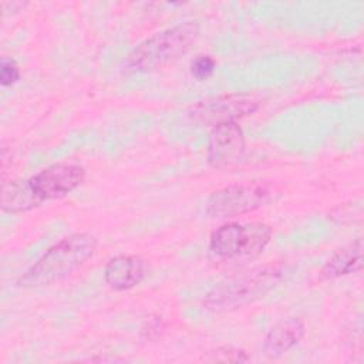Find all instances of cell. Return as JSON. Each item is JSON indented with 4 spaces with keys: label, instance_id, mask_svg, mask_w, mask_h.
Returning <instances> with one entry per match:
<instances>
[{
    "label": "cell",
    "instance_id": "5bb4252c",
    "mask_svg": "<svg viewBox=\"0 0 364 364\" xmlns=\"http://www.w3.org/2000/svg\"><path fill=\"white\" fill-rule=\"evenodd\" d=\"M215 68H216V61L212 55H208V54L198 55L191 63V73L199 81L209 78L215 73Z\"/></svg>",
    "mask_w": 364,
    "mask_h": 364
},
{
    "label": "cell",
    "instance_id": "7c38bea8",
    "mask_svg": "<svg viewBox=\"0 0 364 364\" xmlns=\"http://www.w3.org/2000/svg\"><path fill=\"white\" fill-rule=\"evenodd\" d=\"M38 206L36 199L33 198L27 181H14L6 183L1 192V209L4 212L17 213L26 212Z\"/></svg>",
    "mask_w": 364,
    "mask_h": 364
},
{
    "label": "cell",
    "instance_id": "9a60e30c",
    "mask_svg": "<svg viewBox=\"0 0 364 364\" xmlns=\"http://www.w3.org/2000/svg\"><path fill=\"white\" fill-rule=\"evenodd\" d=\"M20 78V68L13 58H1L0 82L3 87L13 85Z\"/></svg>",
    "mask_w": 364,
    "mask_h": 364
},
{
    "label": "cell",
    "instance_id": "8992f818",
    "mask_svg": "<svg viewBox=\"0 0 364 364\" xmlns=\"http://www.w3.org/2000/svg\"><path fill=\"white\" fill-rule=\"evenodd\" d=\"M85 179V169L78 164H53L26 179L37 205L65 196Z\"/></svg>",
    "mask_w": 364,
    "mask_h": 364
},
{
    "label": "cell",
    "instance_id": "277c9868",
    "mask_svg": "<svg viewBox=\"0 0 364 364\" xmlns=\"http://www.w3.org/2000/svg\"><path fill=\"white\" fill-rule=\"evenodd\" d=\"M272 228L262 222H230L215 229L209 237V252L222 260H243L259 256L269 245Z\"/></svg>",
    "mask_w": 364,
    "mask_h": 364
},
{
    "label": "cell",
    "instance_id": "4fadbf2b",
    "mask_svg": "<svg viewBox=\"0 0 364 364\" xmlns=\"http://www.w3.org/2000/svg\"><path fill=\"white\" fill-rule=\"evenodd\" d=\"M208 361H222V363H246L249 361V355L245 350L236 347H219L206 357Z\"/></svg>",
    "mask_w": 364,
    "mask_h": 364
},
{
    "label": "cell",
    "instance_id": "52a82bcc",
    "mask_svg": "<svg viewBox=\"0 0 364 364\" xmlns=\"http://www.w3.org/2000/svg\"><path fill=\"white\" fill-rule=\"evenodd\" d=\"M259 105L260 100L255 94H228L198 102L189 115L198 124L216 127L236 122V119L253 114Z\"/></svg>",
    "mask_w": 364,
    "mask_h": 364
},
{
    "label": "cell",
    "instance_id": "9c48e42d",
    "mask_svg": "<svg viewBox=\"0 0 364 364\" xmlns=\"http://www.w3.org/2000/svg\"><path fill=\"white\" fill-rule=\"evenodd\" d=\"M146 266L139 256L118 255L105 264L104 280L112 290L124 291L138 286L144 280Z\"/></svg>",
    "mask_w": 364,
    "mask_h": 364
},
{
    "label": "cell",
    "instance_id": "ba28073f",
    "mask_svg": "<svg viewBox=\"0 0 364 364\" xmlns=\"http://www.w3.org/2000/svg\"><path fill=\"white\" fill-rule=\"evenodd\" d=\"M245 134L237 122H225L212 128L206 156L210 166L222 169L239 162L245 154Z\"/></svg>",
    "mask_w": 364,
    "mask_h": 364
},
{
    "label": "cell",
    "instance_id": "7a4b0ae2",
    "mask_svg": "<svg viewBox=\"0 0 364 364\" xmlns=\"http://www.w3.org/2000/svg\"><path fill=\"white\" fill-rule=\"evenodd\" d=\"M200 27L189 20L161 30L139 43L127 57V73H149L159 70L189 51L198 40Z\"/></svg>",
    "mask_w": 364,
    "mask_h": 364
},
{
    "label": "cell",
    "instance_id": "3957f363",
    "mask_svg": "<svg viewBox=\"0 0 364 364\" xmlns=\"http://www.w3.org/2000/svg\"><path fill=\"white\" fill-rule=\"evenodd\" d=\"M287 266L270 263L237 273L218 283L203 299V306L213 311L242 307L263 297L286 276Z\"/></svg>",
    "mask_w": 364,
    "mask_h": 364
},
{
    "label": "cell",
    "instance_id": "8fae6325",
    "mask_svg": "<svg viewBox=\"0 0 364 364\" xmlns=\"http://www.w3.org/2000/svg\"><path fill=\"white\" fill-rule=\"evenodd\" d=\"M363 267V239L355 240L340 247L323 266L321 276L334 279L358 272Z\"/></svg>",
    "mask_w": 364,
    "mask_h": 364
},
{
    "label": "cell",
    "instance_id": "30bf717a",
    "mask_svg": "<svg viewBox=\"0 0 364 364\" xmlns=\"http://www.w3.org/2000/svg\"><path fill=\"white\" fill-rule=\"evenodd\" d=\"M306 333V326L299 317H286L276 323L263 340V353L269 358H277L293 348Z\"/></svg>",
    "mask_w": 364,
    "mask_h": 364
},
{
    "label": "cell",
    "instance_id": "5b68a950",
    "mask_svg": "<svg viewBox=\"0 0 364 364\" xmlns=\"http://www.w3.org/2000/svg\"><path fill=\"white\" fill-rule=\"evenodd\" d=\"M272 191L262 183L229 185L215 191L206 202V215L212 219L240 216L263 208L272 200Z\"/></svg>",
    "mask_w": 364,
    "mask_h": 364
},
{
    "label": "cell",
    "instance_id": "6da1fadb",
    "mask_svg": "<svg viewBox=\"0 0 364 364\" xmlns=\"http://www.w3.org/2000/svg\"><path fill=\"white\" fill-rule=\"evenodd\" d=\"M97 239L91 233H73L54 243L17 280L20 287H43L60 282L82 266L95 252Z\"/></svg>",
    "mask_w": 364,
    "mask_h": 364
}]
</instances>
